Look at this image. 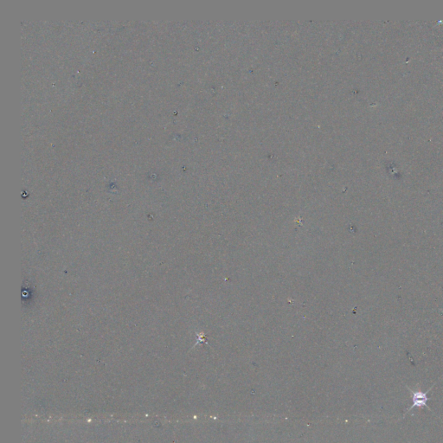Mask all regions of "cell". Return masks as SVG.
Here are the masks:
<instances>
[{
  "label": "cell",
  "mask_w": 443,
  "mask_h": 443,
  "mask_svg": "<svg viewBox=\"0 0 443 443\" xmlns=\"http://www.w3.org/2000/svg\"><path fill=\"white\" fill-rule=\"evenodd\" d=\"M432 388L433 387L429 388V390H428L426 392H422V391H416V392H415V391H411V390L408 387V390L411 391L412 395H413V396H412V402H413V405H412L410 408H408V410L405 413V416L408 414V412L410 411V410L414 408H422V407H426L429 410H430V407L428 405V402H429V398L428 397V393H429V391L432 390Z\"/></svg>",
  "instance_id": "1"
}]
</instances>
